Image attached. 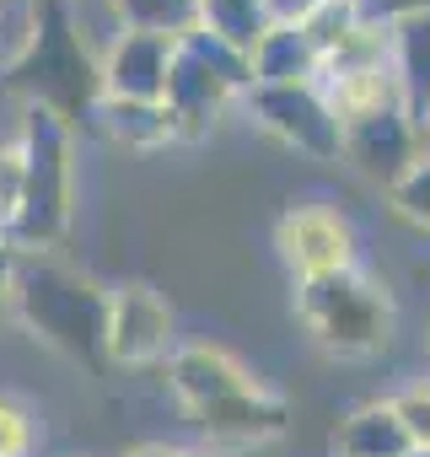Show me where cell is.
I'll return each instance as SVG.
<instances>
[{
    "label": "cell",
    "instance_id": "cell-1",
    "mask_svg": "<svg viewBox=\"0 0 430 457\" xmlns=\"http://www.w3.org/2000/svg\"><path fill=\"white\" fill-rule=\"evenodd\" d=\"M167 387L183 403V414L215 441V446H264L291 430V403L253 377L243 355L210 339H178L167 355Z\"/></svg>",
    "mask_w": 430,
    "mask_h": 457
},
{
    "label": "cell",
    "instance_id": "cell-2",
    "mask_svg": "<svg viewBox=\"0 0 430 457\" xmlns=\"http://www.w3.org/2000/svg\"><path fill=\"white\" fill-rule=\"evenodd\" d=\"M0 92L44 108L60 124L81 129L103 97V60L92 54L76 0H28V33L0 65Z\"/></svg>",
    "mask_w": 430,
    "mask_h": 457
},
{
    "label": "cell",
    "instance_id": "cell-3",
    "mask_svg": "<svg viewBox=\"0 0 430 457\" xmlns=\"http://www.w3.org/2000/svg\"><path fill=\"white\" fill-rule=\"evenodd\" d=\"M6 307L22 323V334H33L60 361L87 366L92 377L108 371V355H103L108 291L92 275H81V270H70L49 253H17Z\"/></svg>",
    "mask_w": 430,
    "mask_h": 457
},
{
    "label": "cell",
    "instance_id": "cell-4",
    "mask_svg": "<svg viewBox=\"0 0 430 457\" xmlns=\"http://www.w3.org/2000/svg\"><path fill=\"white\" fill-rule=\"evenodd\" d=\"M12 145H17V194L0 243L12 253H49L65 243L76 210V129L44 108H22V129Z\"/></svg>",
    "mask_w": 430,
    "mask_h": 457
},
{
    "label": "cell",
    "instance_id": "cell-5",
    "mask_svg": "<svg viewBox=\"0 0 430 457\" xmlns=\"http://www.w3.org/2000/svg\"><path fill=\"white\" fill-rule=\"evenodd\" d=\"M296 318L302 328L339 361H371L393 345L398 312L393 296L355 270L339 275H318V280H296Z\"/></svg>",
    "mask_w": 430,
    "mask_h": 457
},
{
    "label": "cell",
    "instance_id": "cell-6",
    "mask_svg": "<svg viewBox=\"0 0 430 457\" xmlns=\"http://www.w3.org/2000/svg\"><path fill=\"white\" fill-rule=\"evenodd\" d=\"M253 87V65L248 54L215 44L210 33H188L172 44V71H167V113L178 124V140H199L210 135V124L221 119L232 103H243V92Z\"/></svg>",
    "mask_w": 430,
    "mask_h": 457
},
{
    "label": "cell",
    "instance_id": "cell-7",
    "mask_svg": "<svg viewBox=\"0 0 430 457\" xmlns=\"http://www.w3.org/2000/svg\"><path fill=\"white\" fill-rule=\"evenodd\" d=\"M172 350H178V312H172V302L156 286H145V280L113 286L108 291V323H103L108 366L145 371V366H167Z\"/></svg>",
    "mask_w": 430,
    "mask_h": 457
},
{
    "label": "cell",
    "instance_id": "cell-8",
    "mask_svg": "<svg viewBox=\"0 0 430 457\" xmlns=\"http://www.w3.org/2000/svg\"><path fill=\"white\" fill-rule=\"evenodd\" d=\"M243 108L280 145H291L312 162H339V119L328 113V103L312 81L307 87H248Z\"/></svg>",
    "mask_w": 430,
    "mask_h": 457
},
{
    "label": "cell",
    "instance_id": "cell-9",
    "mask_svg": "<svg viewBox=\"0 0 430 457\" xmlns=\"http://www.w3.org/2000/svg\"><path fill=\"white\" fill-rule=\"evenodd\" d=\"M275 248H280V259L296 280L339 275V270H355V259H360L355 226L334 204H291L275 220Z\"/></svg>",
    "mask_w": 430,
    "mask_h": 457
},
{
    "label": "cell",
    "instance_id": "cell-10",
    "mask_svg": "<svg viewBox=\"0 0 430 457\" xmlns=\"http://www.w3.org/2000/svg\"><path fill=\"white\" fill-rule=\"evenodd\" d=\"M419 156H425V140L403 119V108H387V113H371V119H355L339 129V162H350L366 183L393 188Z\"/></svg>",
    "mask_w": 430,
    "mask_h": 457
},
{
    "label": "cell",
    "instance_id": "cell-11",
    "mask_svg": "<svg viewBox=\"0 0 430 457\" xmlns=\"http://www.w3.org/2000/svg\"><path fill=\"white\" fill-rule=\"evenodd\" d=\"M103 60V97L119 103H161L167 71H172V44L151 33H119Z\"/></svg>",
    "mask_w": 430,
    "mask_h": 457
},
{
    "label": "cell",
    "instance_id": "cell-12",
    "mask_svg": "<svg viewBox=\"0 0 430 457\" xmlns=\"http://www.w3.org/2000/svg\"><path fill=\"white\" fill-rule=\"evenodd\" d=\"M387 65L398 81V108L414 129L430 119V17H409L387 28Z\"/></svg>",
    "mask_w": 430,
    "mask_h": 457
},
{
    "label": "cell",
    "instance_id": "cell-13",
    "mask_svg": "<svg viewBox=\"0 0 430 457\" xmlns=\"http://www.w3.org/2000/svg\"><path fill=\"white\" fill-rule=\"evenodd\" d=\"M108 145L119 151H167L178 145V124L167 113V103H119V97H97L92 119H87Z\"/></svg>",
    "mask_w": 430,
    "mask_h": 457
},
{
    "label": "cell",
    "instance_id": "cell-14",
    "mask_svg": "<svg viewBox=\"0 0 430 457\" xmlns=\"http://www.w3.org/2000/svg\"><path fill=\"white\" fill-rule=\"evenodd\" d=\"M248 65H253V87H307V81H318L323 54H318V44L307 38V28H280V22H275V28L253 44Z\"/></svg>",
    "mask_w": 430,
    "mask_h": 457
},
{
    "label": "cell",
    "instance_id": "cell-15",
    "mask_svg": "<svg viewBox=\"0 0 430 457\" xmlns=\"http://www.w3.org/2000/svg\"><path fill=\"white\" fill-rule=\"evenodd\" d=\"M409 436L393 414V398L360 403L334 425V457H409Z\"/></svg>",
    "mask_w": 430,
    "mask_h": 457
},
{
    "label": "cell",
    "instance_id": "cell-16",
    "mask_svg": "<svg viewBox=\"0 0 430 457\" xmlns=\"http://www.w3.org/2000/svg\"><path fill=\"white\" fill-rule=\"evenodd\" d=\"M119 33H151V38H188L199 28V0H103Z\"/></svg>",
    "mask_w": 430,
    "mask_h": 457
},
{
    "label": "cell",
    "instance_id": "cell-17",
    "mask_svg": "<svg viewBox=\"0 0 430 457\" xmlns=\"http://www.w3.org/2000/svg\"><path fill=\"white\" fill-rule=\"evenodd\" d=\"M269 12L264 0H199V33H210L215 44H227L237 54H253V44L269 33Z\"/></svg>",
    "mask_w": 430,
    "mask_h": 457
},
{
    "label": "cell",
    "instance_id": "cell-18",
    "mask_svg": "<svg viewBox=\"0 0 430 457\" xmlns=\"http://www.w3.org/2000/svg\"><path fill=\"white\" fill-rule=\"evenodd\" d=\"M387 199H393V210L409 220V226H419V232H430V151L387 188Z\"/></svg>",
    "mask_w": 430,
    "mask_h": 457
},
{
    "label": "cell",
    "instance_id": "cell-19",
    "mask_svg": "<svg viewBox=\"0 0 430 457\" xmlns=\"http://www.w3.org/2000/svg\"><path fill=\"white\" fill-rule=\"evenodd\" d=\"M38 446V414L12 398V393H0V457H33Z\"/></svg>",
    "mask_w": 430,
    "mask_h": 457
},
{
    "label": "cell",
    "instance_id": "cell-20",
    "mask_svg": "<svg viewBox=\"0 0 430 457\" xmlns=\"http://www.w3.org/2000/svg\"><path fill=\"white\" fill-rule=\"evenodd\" d=\"M393 414H398L409 446H414V452H430V382L403 387V393L393 398Z\"/></svg>",
    "mask_w": 430,
    "mask_h": 457
},
{
    "label": "cell",
    "instance_id": "cell-21",
    "mask_svg": "<svg viewBox=\"0 0 430 457\" xmlns=\"http://www.w3.org/2000/svg\"><path fill=\"white\" fill-rule=\"evenodd\" d=\"M366 28H398L409 17H430V0H355Z\"/></svg>",
    "mask_w": 430,
    "mask_h": 457
},
{
    "label": "cell",
    "instance_id": "cell-22",
    "mask_svg": "<svg viewBox=\"0 0 430 457\" xmlns=\"http://www.w3.org/2000/svg\"><path fill=\"white\" fill-rule=\"evenodd\" d=\"M12 194H17V145L6 140L0 145V232H6V215H12Z\"/></svg>",
    "mask_w": 430,
    "mask_h": 457
},
{
    "label": "cell",
    "instance_id": "cell-23",
    "mask_svg": "<svg viewBox=\"0 0 430 457\" xmlns=\"http://www.w3.org/2000/svg\"><path fill=\"white\" fill-rule=\"evenodd\" d=\"M318 6H323V0H264L269 22H280V28H302V22H307Z\"/></svg>",
    "mask_w": 430,
    "mask_h": 457
},
{
    "label": "cell",
    "instance_id": "cell-24",
    "mask_svg": "<svg viewBox=\"0 0 430 457\" xmlns=\"http://www.w3.org/2000/svg\"><path fill=\"white\" fill-rule=\"evenodd\" d=\"M124 457H188L183 446H172V441H135Z\"/></svg>",
    "mask_w": 430,
    "mask_h": 457
},
{
    "label": "cell",
    "instance_id": "cell-25",
    "mask_svg": "<svg viewBox=\"0 0 430 457\" xmlns=\"http://www.w3.org/2000/svg\"><path fill=\"white\" fill-rule=\"evenodd\" d=\"M12 264H17V253L0 243V307H6V291H12Z\"/></svg>",
    "mask_w": 430,
    "mask_h": 457
},
{
    "label": "cell",
    "instance_id": "cell-26",
    "mask_svg": "<svg viewBox=\"0 0 430 457\" xmlns=\"http://www.w3.org/2000/svg\"><path fill=\"white\" fill-rule=\"evenodd\" d=\"M419 140H425V151H430V119H425V129H419Z\"/></svg>",
    "mask_w": 430,
    "mask_h": 457
},
{
    "label": "cell",
    "instance_id": "cell-27",
    "mask_svg": "<svg viewBox=\"0 0 430 457\" xmlns=\"http://www.w3.org/2000/svg\"><path fill=\"white\" fill-rule=\"evenodd\" d=\"M409 457H430V452H409Z\"/></svg>",
    "mask_w": 430,
    "mask_h": 457
},
{
    "label": "cell",
    "instance_id": "cell-28",
    "mask_svg": "<svg viewBox=\"0 0 430 457\" xmlns=\"http://www.w3.org/2000/svg\"><path fill=\"white\" fill-rule=\"evenodd\" d=\"M425 350H430V334H425Z\"/></svg>",
    "mask_w": 430,
    "mask_h": 457
},
{
    "label": "cell",
    "instance_id": "cell-29",
    "mask_svg": "<svg viewBox=\"0 0 430 457\" xmlns=\"http://www.w3.org/2000/svg\"><path fill=\"white\" fill-rule=\"evenodd\" d=\"M188 457H199V452H188Z\"/></svg>",
    "mask_w": 430,
    "mask_h": 457
},
{
    "label": "cell",
    "instance_id": "cell-30",
    "mask_svg": "<svg viewBox=\"0 0 430 457\" xmlns=\"http://www.w3.org/2000/svg\"><path fill=\"white\" fill-rule=\"evenodd\" d=\"M0 6H6V0H0Z\"/></svg>",
    "mask_w": 430,
    "mask_h": 457
}]
</instances>
